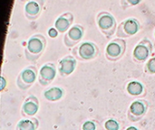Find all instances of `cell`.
I'll use <instances>...</instances> for the list:
<instances>
[{
    "label": "cell",
    "instance_id": "cell-24",
    "mask_svg": "<svg viewBox=\"0 0 155 130\" xmlns=\"http://www.w3.org/2000/svg\"><path fill=\"white\" fill-rule=\"evenodd\" d=\"M126 130H138L135 127H130V128H128Z\"/></svg>",
    "mask_w": 155,
    "mask_h": 130
},
{
    "label": "cell",
    "instance_id": "cell-4",
    "mask_svg": "<svg viewBox=\"0 0 155 130\" xmlns=\"http://www.w3.org/2000/svg\"><path fill=\"white\" fill-rule=\"evenodd\" d=\"M140 30V23L135 18H128L123 21L116 31L117 36L119 38H125L135 35Z\"/></svg>",
    "mask_w": 155,
    "mask_h": 130
},
{
    "label": "cell",
    "instance_id": "cell-18",
    "mask_svg": "<svg viewBox=\"0 0 155 130\" xmlns=\"http://www.w3.org/2000/svg\"><path fill=\"white\" fill-rule=\"evenodd\" d=\"M142 0H121V5L124 9H127L132 6H135L141 3Z\"/></svg>",
    "mask_w": 155,
    "mask_h": 130
},
{
    "label": "cell",
    "instance_id": "cell-7",
    "mask_svg": "<svg viewBox=\"0 0 155 130\" xmlns=\"http://www.w3.org/2000/svg\"><path fill=\"white\" fill-rule=\"evenodd\" d=\"M153 51L152 43L148 39L142 40L134 48L133 56L136 62H144L149 58Z\"/></svg>",
    "mask_w": 155,
    "mask_h": 130
},
{
    "label": "cell",
    "instance_id": "cell-21",
    "mask_svg": "<svg viewBox=\"0 0 155 130\" xmlns=\"http://www.w3.org/2000/svg\"><path fill=\"white\" fill-rule=\"evenodd\" d=\"M96 127L93 121H86L83 125V130H95Z\"/></svg>",
    "mask_w": 155,
    "mask_h": 130
},
{
    "label": "cell",
    "instance_id": "cell-13",
    "mask_svg": "<svg viewBox=\"0 0 155 130\" xmlns=\"http://www.w3.org/2000/svg\"><path fill=\"white\" fill-rule=\"evenodd\" d=\"M147 109V106L146 103L143 100H136L134 102L132 103V105L130 106V116L129 119H132L133 117H135L134 120H137L139 119H141L144 113L146 112Z\"/></svg>",
    "mask_w": 155,
    "mask_h": 130
},
{
    "label": "cell",
    "instance_id": "cell-14",
    "mask_svg": "<svg viewBox=\"0 0 155 130\" xmlns=\"http://www.w3.org/2000/svg\"><path fill=\"white\" fill-rule=\"evenodd\" d=\"M39 109L38 100L35 97L28 98L23 105V112L26 116H34L37 113Z\"/></svg>",
    "mask_w": 155,
    "mask_h": 130
},
{
    "label": "cell",
    "instance_id": "cell-8",
    "mask_svg": "<svg viewBox=\"0 0 155 130\" xmlns=\"http://www.w3.org/2000/svg\"><path fill=\"white\" fill-rule=\"evenodd\" d=\"M84 35V27L80 24L73 25L65 33L64 37V44L67 47H73L74 45L77 44Z\"/></svg>",
    "mask_w": 155,
    "mask_h": 130
},
{
    "label": "cell",
    "instance_id": "cell-20",
    "mask_svg": "<svg viewBox=\"0 0 155 130\" xmlns=\"http://www.w3.org/2000/svg\"><path fill=\"white\" fill-rule=\"evenodd\" d=\"M104 128L107 130H119V124L117 121L114 119H109L105 122Z\"/></svg>",
    "mask_w": 155,
    "mask_h": 130
},
{
    "label": "cell",
    "instance_id": "cell-5",
    "mask_svg": "<svg viewBox=\"0 0 155 130\" xmlns=\"http://www.w3.org/2000/svg\"><path fill=\"white\" fill-rule=\"evenodd\" d=\"M125 49H126V43L124 39L122 38L114 39L106 47V51H105L106 57L110 61H117L123 57Z\"/></svg>",
    "mask_w": 155,
    "mask_h": 130
},
{
    "label": "cell",
    "instance_id": "cell-15",
    "mask_svg": "<svg viewBox=\"0 0 155 130\" xmlns=\"http://www.w3.org/2000/svg\"><path fill=\"white\" fill-rule=\"evenodd\" d=\"M63 94H64L63 90L59 87H53L44 92V96H45V100H47L49 101L59 100L62 98Z\"/></svg>",
    "mask_w": 155,
    "mask_h": 130
},
{
    "label": "cell",
    "instance_id": "cell-23",
    "mask_svg": "<svg viewBox=\"0 0 155 130\" xmlns=\"http://www.w3.org/2000/svg\"><path fill=\"white\" fill-rule=\"evenodd\" d=\"M6 81H5V79L4 78V76H1V85H0V90L1 91H3L4 90V89L6 87Z\"/></svg>",
    "mask_w": 155,
    "mask_h": 130
},
{
    "label": "cell",
    "instance_id": "cell-16",
    "mask_svg": "<svg viewBox=\"0 0 155 130\" xmlns=\"http://www.w3.org/2000/svg\"><path fill=\"white\" fill-rule=\"evenodd\" d=\"M127 91L134 96L141 95L143 91V86L139 81H131L127 85Z\"/></svg>",
    "mask_w": 155,
    "mask_h": 130
},
{
    "label": "cell",
    "instance_id": "cell-6",
    "mask_svg": "<svg viewBox=\"0 0 155 130\" xmlns=\"http://www.w3.org/2000/svg\"><path fill=\"white\" fill-rule=\"evenodd\" d=\"M36 72L37 70L35 66H30L24 69L17 78V85L19 88L23 90L28 89L35 81Z\"/></svg>",
    "mask_w": 155,
    "mask_h": 130
},
{
    "label": "cell",
    "instance_id": "cell-19",
    "mask_svg": "<svg viewBox=\"0 0 155 130\" xmlns=\"http://www.w3.org/2000/svg\"><path fill=\"white\" fill-rule=\"evenodd\" d=\"M145 71L151 74H155V56L151 58L145 65Z\"/></svg>",
    "mask_w": 155,
    "mask_h": 130
},
{
    "label": "cell",
    "instance_id": "cell-22",
    "mask_svg": "<svg viewBox=\"0 0 155 130\" xmlns=\"http://www.w3.org/2000/svg\"><path fill=\"white\" fill-rule=\"evenodd\" d=\"M48 35L51 37V38H55L57 35H58V31H57V29L54 27H52V28H50L49 30H48Z\"/></svg>",
    "mask_w": 155,
    "mask_h": 130
},
{
    "label": "cell",
    "instance_id": "cell-25",
    "mask_svg": "<svg viewBox=\"0 0 155 130\" xmlns=\"http://www.w3.org/2000/svg\"><path fill=\"white\" fill-rule=\"evenodd\" d=\"M21 2H28V1H30V0H20Z\"/></svg>",
    "mask_w": 155,
    "mask_h": 130
},
{
    "label": "cell",
    "instance_id": "cell-10",
    "mask_svg": "<svg viewBox=\"0 0 155 130\" xmlns=\"http://www.w3.org/2000/svg\"><path fill=\"white\" fill-rule=\"evenodd\" d=\"M56 76V68L53 63L45 64L39 71V81L42 85H47Z\"/></svg>",
    "mask_w": 155,
    "mask_h": 130
},
{
    "label": "cell",
    "instance_id": "cell-2",
    "mask_svg": "<svg viewBox=\"0 0 155 130\" xmlns=\"http://www.w3.org/2000/svg\"><path fill=\"white\" fill-rule=\"evenodd\" d=\"M96 22L101 32L106 36H112L116 30V20L114 16L109 12H100L97 14Z\"/></svg>",
    "mask_w": 155,
    "mask_h": 130
},
{
    "label": "cell",
    "instance_id": "cell-3",
    "mask_svg": "<svg viewBox=\"0 0 155 130\" xmlns=\"http://www.w3.org/2000/svg\"><path fill=\"white\" fill-rule=\"evenodd\" d=\"M74 54L82 61H89L97 56L98 47L94 43L84 42L74 49Z\"/></svg>",
    "mask_w": 155,
    "mask_h": 130
},
{
    "label": "cell",
    "instance_id": "cell-17",
    "mask_svg": "<svg viewBox=\"0 0 155 130\" xmlns=\"http://www.w3.org/2000/svg\"><path fill=\"white\" fill-rule=\"evenodd\" d=\"M37 128V121L30 119H23L19 121L16 130H35Z\"/></svg>",
    "mask_w": 155,
    "mask_h": 130
},
{
    "label": "cell",
    "instance_id": "cell-11",
    "mask_svg": "<svg viewBox=\"0 0 155 130\" xmlns=\"http://www.w3.org/2000/svg\"><path fill=\"white\" fill-rule=\"evenodd\" d=\"M74 19V17L72 13L65 12L57 17L54 22V27L59 33H65L72 27Z\"/></svg>",
    "mask_w": 155,
    "mask_h": 130
},
{
    "label": "cell",
    "instance_id": "cell-26",
    "mask_svg": "<svg viewBox=\"0 0 155 130\" xmlns=\"http://www.w3.org/2000/svg\"><path fill=\"white\" fill-rule=\"evenodd\" d=\"M154 36H155V33H154Z\"/></svg>",
    "mask_w": 155,
    "mask_h": 130
},
{
    "label": "cell",
    "instance_id": "cell-12",
    "mask_svg": "<svg viewBox=\"0 0 155 130\" xmlns=\"http://www.w3.org/2000/svg\"><path fill=\"white\" fill-rule=\"evenodd\" d=\"M76 67V60L73 56H65L59 62L58 71L62 76H68L74 72Z\"/></svg>",
    "mask_w": 155,
    "mask_h": 130
},
{
    "label": "cell",
    "instance_id": "cell-1",
    "mask_svg": "<svg viewBox=\"0 0 155 130\" xmlns=\"http://www.w3.org/2000/svg\"><path fill=\"white\" fill-rule=\"evenodd\" d=\"M45 44L46 40L43 35L35 34L31 36L27 42V45L25 48L26 59L31 62L36 61L45 51Z\"/></svg>",
    "mask_w": 155,
    "mask_h": 130
},
{
    "label": "cell",
    "instance_id": "cell-9",
    "mask_svg": "<svg viewBox=\"0 0 155 130\" xmlns=\"http://www.w3.org/2000/svg\"><path fill=\"white\" fill-rule=\"evenodd\" d=\"M45 0H30L25 5V14L29 20H35L40 15Z\"/></svg>",
    "mask_w": 155,
    "mask_h": 130
}]
</instances>
